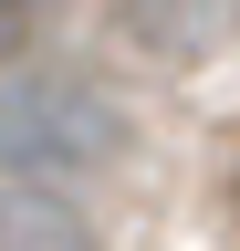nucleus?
I'll list each match as a JSON object with an SVG mask.
<instances>
[{
	"label": "nucleus",
	"instance_id": "nucleus-4",
	"mask_svg": "<svg viewBox=\"0 0 240 251\" xmlns=\"http://www.w3.org/2000/svg\"><path fill=\"white\" fill-rule=\"evenodd\" d=\"M42 21H52V0H0V52H21Z\"/></svg>",
	"mask_w": 240,
	"mask_h": 251
},
{
	"label": "nucleus",
	"instance_id": "nucleus-5",
	"mask_svg": "<svg viewBox=\"0 0 240 251\" xmlns=\"http://www.w3.org/2000/svg\"><path fill=\"white\" fill-rule=\"evenodd\" d=\"M219 199H230V220H240V147L219 157Z\"/></svg>",
	"mask_w": 240,
	"mask_h": 251
},
{
	"label": "nucleus",
	"instance_id": "nucleus-2",
	"mask_svg": "<svg viewBox=\"0 0 240 251\" xmlns=\"http://www.w3.org/2000/svg\"><path fill=\"white\" fill-rule=\"evenodd\" d=\"M230 21H240V0H115V31H126L146 63H167V74L209 63L230 42Z\"/></svg>",
	"mask_w": 240,
	"mask_h": 251
},
{
	"label": "nucleus",
	"instance_id": "nucleus-3",
	"mask_svg": "<svg viewBox=\"0 0 240 251\" xmlns=\"http://www.w3.org/2000/svg\"><path fill=\"white\" fill-rule=\"evenodd\" d=\"M0 251H105L63 188H0Z\"/></svg>",
	"mask_w": 240,
	"mask_h": 251
},
{
	"label": "nucleus",
	"instance_id": "nucleus-1",
	"mask_svg": "<svg viewBox=\"0 0 240 251\" xmlns=\"http://www.w3.org/2000/svg\"><path fill=\"white\" fill-rule=\"evenodd\" d=\"M126 157V105L84 63H11L0 74V178L11 188H73Z\"/></svg>",
	"mask_w": 240,
	"mask_h": 251
}]
</instances>
